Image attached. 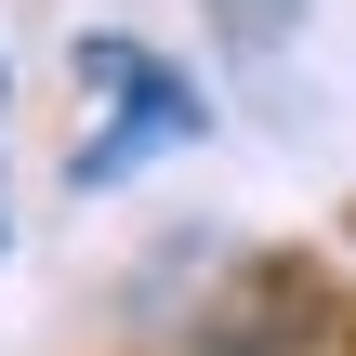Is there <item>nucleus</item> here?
Instances as JSON below:
<instances>
[{"mask_svg":"<svg viewBox=\"0 0 356 356\" xmlns=\"http://www.w3.org/2000/svg\"><path fill=\"white\" fill-rule=\"evenodd\" d=\"M79 92H92V119H106V132H79V185H119V172L198 145V92H185L159 53H132V40H79Z\"/></svg>","mask_w":356,"mask_h":356,"instance_id":"obj_1","label":"nucleus"},{"mask_svg":"<svg viewBox=\"0 0 356 356\" xmlns=\"http://www.w3.org/2000/svg\"><path fill=\"white\" fill-rule=\"evenodd\" d=\"M211 13H225V40H251V53H264V40H291V26H304V0H211Z\"/></svg>","mask_w":356,"mask_h":356,"instance_id":"obj_2","label":"nucleus"}]
</instances>
